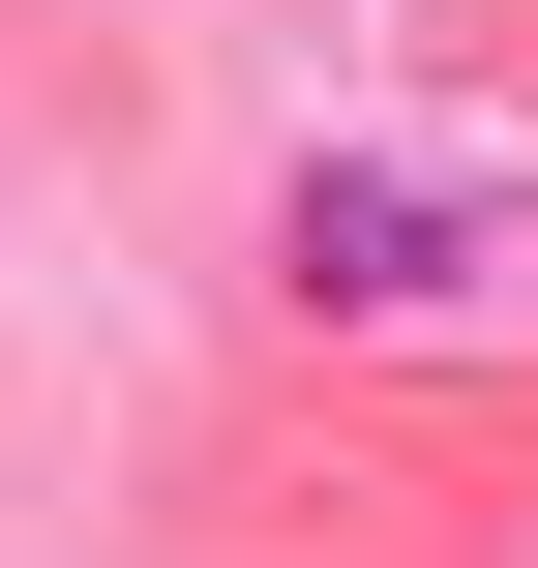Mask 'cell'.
I'll list each match as a JSON object with an SVG mask.
<instances>
[{
    "instance_id": "cell-1",
    "label": "cell",
    "mask_w": 538,
    "mask_h": 568,
    "mask_svg": "<svg viewBox=\"0 0 538 568\" xmlns=\"http://www.w3.org/2000/svg\"><path fill=\"white\" fill-rule=\"evenodd\" d=\"M270 270L329 329H538V150H300Z\"/></svg>"
}]
</instances>
